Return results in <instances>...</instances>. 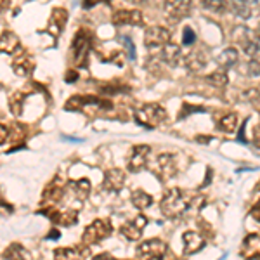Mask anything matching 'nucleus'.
<instances>
[{
	"label": "nucleus",
	"mask_w": 260,
	"mask_h": 260,
	"mask_svg": "<svg viewBox=\"0 0 260 260\" xmlns=\"http://www.w3.org/2000/svg\"><path fill=\"white\" fill-rule=\"evenodd\" d=\"M132 4H137V6H142V4H146V2H149V0H130Z\"/></svg>",
	"instance_id": "nucleus-44"
},
{
	"label": "nucleus",
	"mask_w": 260,
	"mask_h": 260,
	"mask_svg": "<svg viewBox=\"0 0 260 260\" xmlns=\"http://www.w3.org/2000/svg\"><path fill=\"white\" fill-rule=\"evenodd\" d=\"M158 169H160L163 177H174L175 172H177V161H175L174 154H160L158 156Z\"/></svg>",
	"instance_id": "nucleus-20"
},
{
	"label": "nucleus",
	"mask_w": 260,
	"mask_h": 260,
	"mask_svg": "<svg viewBox=\"0 0 260 260\" xmlns=\"http://www.w3.org/2000/svg\"><path fill=\"white\" fill-rule=\"evenodd\" d=\"M90 45H92L90 31L80 30L75 35L73 42H71V62H73L77 68L87 66V57H89V52H90Z\"/></svg>",
	"instance_id": "nucleus-3"
},
{
	"label": "nucleus",
	"mask_w": 260,
	"mask_h": 260,
	"mask_svg": "<svg viewBox=\"0 0 260 260\" xmlns=\"http://www.w3.org/2000/svg\"><path fill=\"white\" fill-rule=\"evenodd\" d=\"M54 257L56 258H89L90 250L87 248V245H77L71 248H59L54 250Z\"/></svg>",
	"instance_id": "nucleus-17"
},
{
	"label": "nucleus",
	"mask_w": 260,
	"mask_h": 260,
	"mask_svg": "<svg viewBox=\"0 0 260 260\" xmlns=\"http://www.w3.org/2000/svg\"><path fill=\"white\" fill-rule=\"evenodd\" d=\"M207 82L210 83V85L213 87H219V89H222V87H225L229 83V78H228V71H225L224 68L213 71V73H210L207 77Z\"/></svg>",
	"instance_id": "nucleus-26"
},
{
	"label": "nucleus",
	"mask_w": 260,
	"mask_h": 260,
	"mask_svg": "<svg viewBox=\"0 0 260 260\" xmlns=\"http://www.w3.org/2000/svg\"><path fill=\"white\" fill-rule=\"evenodd\" d=\"M253 144L260 148V127H255L253 130Z\"/></svg>",
	"instance_id": "nucleus-39"
},
{
	"label": "nucleus",
	"mask_w": 260,
	"mask_h": 260,
	"mask_svg": "<svg viewBox=\"0 0 260 260\" xmlns=\"http://www.w3.org/2000/svg\"><path fill=\"white\" fill-rule=\"evenodd\" d=\"M243 49H245L246 56L260 59V31L248 35V39L243 42Z\"/></svg>",
	"instance_id": "nucleus-22"
},
{
	"label": "nucleus",
	"mask_w": 260,
	"mask_h": 260,
	"mask_svg": "<svg viewBox=\"0 0 260 260\" xmlns=\"http://www.w3.org/2000/svg\"><path fill=\"white\" fill-rule=\"evenodd\" d=\"M47 238H49V240H57V238H59V231H56V229H54L52 233H50Z\"/></svg>",
	"instance_id": "nucleus-43"
},
{
	"label": "nucleus",
	"mask_w": 260,
	"mask_h": 260,
	"mask_svg": "<svg viewBox=\"0 0 260 260\" xmlns=\"http://www.w3.org/2000/svg\"><path fill=\"white\" fill-rule=\"evenodd\" d=\"M87 106H94L95 110H111L113 104L111 101L106 99H98V98H92V95H77V98H71L68 103H66V110L71 111H83V108Z\"/></svg>",
	"instance_id": "nucleus-5"
},
{
	"label": "nucleus",
	"mask_w": 260,
	"mask_h": 260,
	"mask_svg": "<svg viewBox=\"0 0 260 260\" xmlns=\"http://www.w3.org/2000/svg\"><path fill=\"white\" fill-rule=\"evenodd\" d=\"M250 215L253 217V219L257 220V222H260V200L257 201V203L253 205V207H251V210H250Z\"/></svg>",
	"instance_id": "nucleus-38"
},
{
	"label": "nucleus",
	"mask_w": 260,
	"mask_h": 260,
	"mask_svg": "<svg viewBox=\"0 0 260 260\" xmlns=\"http://www.w3.org/2000/svg\"><path fill=\"white\" fill-rule=\"evenodd\" d=\"M66 21H68V11L62 9V7H57V9H54L52 14H50V19H49V24H47V31L52 37H59L61 31L64 30Z\"/></svg>",
	"instance_id": "nucleus-12"
},
{
	"label": "nucleus",
	"mask_w": 260,
	"mask_h": 260,
	"mask_svg": "<svg viewBox=\"0 0 260 260\" xmlns=\"http://www.w3.org/2000/svg\"><path fill=\"white\" fill-rule=\"evenodd\" d=\"M191 0H165V11L175 19L187 18L191 14Z\"/></svg>",
	"instance_id": "nucleus-11"
},
{
	"label": "nucleus",
	"mask_w": 260,
	"mask_h": 260,
	"mask_svg": "<svg viewBox=\"0 0 260 260\" xmlns=\"http://www.w3.org/2000/svg\"><path fill=\"white\" fill-rule=\"evenodd\" d=\"M248 75L250 77H260V62L251 61L248 64Z\"/></svg>",
	"instance_id": "nucleus-36"
},
{
	"label": "nucleus",
	"mask_w": 260,
	"mask_h": 260,
	"mask_svg": "<svg viewBox=\"0 0 260 260\" xmlns=\"http://www.w3.org/2000/svg\"><path fill=\"white\" fill-rule=\"evenodd\" d=\"M4 258H30V253L18 243L11 245L9 248L4 251Z\"/></svg>",
	"instance_id": "nucleus-29"
},
{
	"label": "nucleus",
	"mask_w": 260,
	"mask_h": 260,
	"mask_svg": "<svg viewBox=\"0 0 260 260\" xmlns=\"http://www.w3.org/2000/svg\"><path fill=\"white\" fill-rule=\"evenodd\" d=\"M184 111L182 113H179V120L180 118H186L187 115H189V113H192V111H205L203 108H189V104H184Z\"/></svg>",
	"instance_id": "nucleus-37"
},
{
	"label": "nucleus",
	"mask_w": 260,
	"mask_h": 260,
	"mask_svg": "<svg viewBox=\"0 0 260 260\" xmlns=\"http://www.w3.org/2000/svg\"><path fill=\"white\" fill-rule=\"evenodd\" d=\"M191 203L192 201L186 192L182 189L174 187V189H170L163 196L160 207H161V213L165 217H169V219H177V217L184 215V213L189 210Z\"/></svg>",
	"instance_id": "nucleus-1"
},
{
	"label": "nucleus",
	"mask_w": 260,
	"mask_h": 260,
	"mask_svg": "<svg viewBox=\"0 0 260 260\" xmlns=\"http://www.w3.org/2000/svg\"><path fill=\"white\" fill-rule=\"evenodd\" d=\"M258 191H260V184H258Z\"/></svg>",
	"instance_id": "nucleus-46"
},
{
	"label": "nucleus",
	"mask_w": 260,
	"mask_h": 260,
	"mask_svg": "<svg viewBox=\"0 0 260 260\" xmlns=\"http://www.w3.org/2000/svg\"><path fill=\"white\" fill-rule=\"evenodd\" d=\"M146 224H148V219L144 215H137L136 219H132L127 224L121 225L120 233L123 238H127L128 241H137L142 236V231H144Z\"/></svg>",
	"instance_id": "nucleus-9"
},
{
	"label": "nucleus",
	"mask_w": 260,
	"mask_h": 260,
	"mask_svg": "<svg viewBox=\"0 0 260 260\" xmlns=\"http://www.w3.org/2000/svg\"><path fill=\"white\" fill-rule=\"evenodd\" d=\"M182 243H184V253L192 255L198 253L200 250L205 248V238L196 231H186L182 234Z\"/></svg>",
	"instance_id": "nucleus-13"
},
{
	"label": "nucleus",
	"mask_w": 260,
	"mask_h": 260,
	"mask_svg": "<svg viewBox=\"0 0 260 260\" xmlns=\"http://www.w3.org/2000/svg\"><path fill=\"white\" fill-rule=\"evenodd\" d=\"M196 42V33L192 31V28L186 26L184 28V37H182V44L184 45H192Z\"/></svg>",
	"instance_id": "nucleus-34"
},
{
	"label": "nucleus",
	"mask_w": 260,
	"mask_h": 260,
	"mask_svg": "<svg viewBox=\"0 0 260 260\" xmlns=\"http://www.w3.org/2000/svg\"><path fill=\"white\" fill-rule=\"evenodd\" d=\"M125 45H127V52H128V57L130 59H136V45H134V42L130 40V37H123L121 39Z\"/></svg>",
	"instance_id": "nucleus-35"
},
{
	"label": "nucleus",
	"mask_w": 260,
	"mask_h": 260,
	"mask_svg": "<svg viewBox=\"0 0 260 260\" xmlns=\"http://www.w3.org/2000/svg\"><path fill=\"white\" fill-rule=\"evenodd\" d=\"M70 187H71V191H73V194L77 200L83 201V200L89 198V194H90L89 179H78V180H75V182H70Z\"/></svg>",
	"instance_id": "nucleus-23"
},
{
	"label": "nucleus",
	"mask_w": 260,
	"mask_h": 260,
	"mask_svg": "<svg viewBox=\"0 0 260 260\" xmlns=\"http://www.w3.org/2000/svg\"><path fill=\"white\" fill-rule=\"evenodd\" d=\"M151 153V148L148 144H139V146H134L132 153H130L128 158V170L137 174V172L144 170L146 165H148V156Z\"/></svg>",
	"instance_id": "nucleus-8"
},
{
	"label": "nucleus",
	"mask_w": 260,
	"mask_h": 260,
	"mask_svg": "<svg viewBox=\"0 0 260 260\" xmlns=\"http://www.w3.org/2000/svg\"><path fill=\"white\" fill-rule=\"evenodd\" d=\"M137 258H163L167 255V245L158 238L144 241L136 250Z\"/></svg>",
	"instance_id": "nucleus-6"
},
{
	"label": "nucleus",
	"mask_w": 260,
	"mask_h": 260,
	"mask_svg": "<svg viewBox=\"0 0 260 260\" xmlns=\"http://www.w3.org/2000/svg\"><path fill=\"white\" fill-rule=\"evenodd\" d=\"M125 186V172L120 169H113L108 170L106 175H104V182L103 187L106 191H113V192H118L123 189Z\"/></svg>",
	"instance_id": "nucleus-14"
},
{
	"label": "nucleus",
	"mask_w": 260,
	"mask_h": 260,
	"mask_svg": "<svg viewBox=\"0 0 260 260\" xmlns=\"http://www.w3.org/2000/svg\"><path fill=\"white\" fill-rule=\"evenodd\" d=\"M111 231H113V224L110 220L98 219L85 229V233H83V236H82V243L89 246V245H94V243H98V241H103L110 236Z\"/></svg>",
	"instance_id": "nucleus-4"
},
{
	"label": "nucleus",
	"mask_w": 260,
	"mask_h": 260,
	"mask_svg": "<svg viewBox=\"0 0 260 260\" xmlns=\"http://www.w3.org/2000/svg\"><path fill=\"white\" fill-rule=\"evenodd\" d=\"M217 62H219L220 68H231V66H234L238 62V50L229 47L225 50H222V54L219 57H217Z\"/></svg>",
	"instance_id": "nucleus-25"
},
{
	"label": "nucleus",
	"mask_w": 260,
	"mask_h": 260,
	"mask_svg": "<svg viewBox=\"0 0 260 260\" xmlns=\"http://www.w3.org/2000/svg\"><path fill=\"white\" fill-rule=\"evenodd\" d=\"M201 6H203V9L210 12H219V14H224L228 11V2L225 0H201Z\"/></svg>",
	"instance_id": "nucleus-28"
},
{
	"label": "nucleus",
	"mask_w": 260,
	"mask_h": 260,
	"mask_svg": "<svg viewBox=\"0 0 260 260\" xmlns=\"http://www.w3.org/2000/svg\"><path fill=\"white\" fill-rule=\"evenodd\" d=\"M170 30L163 26H151L144 33V45L148 49H160L170 42Z\"/></svg>",
	"instance_id": "nucleus-7"
},
{
	"label": "nucleus",
	"mask_w": 260,
	"mask_h": 260,
	"mask_svg": "<svg viewBox=\"0 0 260 260\" xmlns=\"http://www.w3.org/2000/svg\"><path fill=\"white\" fill-rule=\"evenodd\" d=\"M101 90L104 92V94H120V92H125L127 90V87L125 85H118V83H106V85L101 87Z\"/></svg>",
	"instance_id": "nucleus-33"
},
{
	"label": "nucleus",
	"mask_w": 260,
	"mask_h": 260,
	"mask_svg": "<svg viewBox=\"0 0 260 260\" xmlns=\"http://www.w3.org/2000/svg\"><path fill=\"white\" fill-rule=\"evenodd\" d=\"M233 7H234V12H236L238 16H241V18L248 19L253 16V12L250 9V2L248 0H233Z\"/></svg>",
	"instance_id": "nucleus-30"
},
{
	"label": "nucleus",
	"mask_w": 260,
	"mask_h": 260,
	"mask_svg": "<svg viewBox=\"0 0 260 260\" xmlns=\"http://www.w3.org/2000/svg\"><path fill=\"white\" fill-rule=\"evenodd\" d=\"M243 98H245L246 101H250V103L253 104L255 108H258V110H260V90H257V89L245 90V94H243Z\"/></svg>",
	"instance_id": "nucleus-32"
},
{
	"label": "nucleus",
	"mask_w": 260,
	"mask_h": 260,
	"mask_svg": "<svg viewBox=\"0 0 260 260\" xmlns=\"http://www.w3.org/2000/svg\"><path fill=\"white\" fill-rule=\"evenodd\" d=\"M258 31H260V24H258Z\"/></svg>",
	"instance_id": "nucleus-45"
},
{
	"label": "nucleus",
	"mask_w": 260,
	"mask_h": 260,
	"mask_svg": "<svg viewBox=\"0 0 260 260\" xmlns=\"http://www.w3.org/2000/svg\"><path fill=\"white\" fill-rule=\"evenodd\" d=\"M33 68H35V62L28 54L21 52V49L18 50V57L14 59L12 62V70H14L16 75H19V77H30Z\"/></svg>",
	"instance_id": "nucleus-15"
},
{
	"label": "nucleus",
	"mask_w": 260,
	"mask_h": 260,
	"mask_svg": "<svg viewBox=\"0 0 260 260\" xmlns=\"http://www.w3.org/2000/svg\"><path fill=\"white\" fill-rule=\"evenodd\" d=\"M21 49L19 45V39L14 31H2L0 33V52H6V54H16Z\"/></svg>",
	"instance_id": "nucleus-16"
},
{
	"label": "nucleus",
	"mask_w": 260,
	"mask_h": 260,
	"mask_svg": "<svg viewBox=\"0 0 260 260\" xmlns=\"http://www.w3.org/2000/svg\"><path fill=\"white\" fill-rule=\"evenodd\" d=\"M161 59L165 64H169V66H177L179 62H180V45L177 44H165L161 47Z\"/></svg>",
	"instance_id": "nucleus-19"
},
{
	"label": "nucleus",
	"mask_w": 260,
	"mask_h": 260,
	"mask_svg": "<svg viewBox=\"0 0 260 260\" xmlns=\"http://www.w3.org/2000/svg\"><path fill=\"white\" fill-rule=\"evenodd\" d=\"M238 115L236 113H228V115H224L220 118L219 121V127L224 130L225 134H233V132H236V128H238Z\"/></svg>",
	"instance_id": "nucleus-27"
},
{
	"label": "nucleus",
	"mask_w": 260,
	"mask_h": 260,
	"mask_svg": "<svg viewBox=\"0 0 260 260\" xmlns=\"http://www.w3.org/2000/svg\"><path fill=\"white\" fill-rule=\"evenodd\" d=\"M7 136H9V134H7V128L0 125V144H2V142H6Z\"/></svg>",
	"instance_id": "nucleus-40"
},
{
	"label": "nucleus",
	"mask_w": 260,
	"mask_h": 260,
	"mask_svg": "<svg viewBox=\"0 0 260 260\" xmlns=\"http://www.w3.org/2000/svg\"><path fill=\"white\" fill-rule=\"evenodd\" d=\"M113 24L120 26V24H142V14L139 9H118L113 12L111 16Z\"/></svg>",
	"instance_id": "nucleus-10"
},
{
	"label": "nucleus",
	"mask_w": 260,
	"mask_h": 260,
	"mask_svg": "<svg viewBox=\"0 0 260 260\" xmlns=\"http://www.w3.org/2000/svg\"><path fill=\"white\" fill-rule=\"evenodd\" d=\"M9 6H11V0H0V11L9 9Z\"/></svg>",
	"instance_id": "nucleus-42"
},
{
	"label": "nucleus",
	"mask_w": 260,
	"mask_h": 260,
	"mask_svg": "<svg viewBox=\"0 0 260 260\" xmlns=\"http://www.w3.org/2000/svg\"><path fill=\"white\" fill-rule=\"evenodd\" d=\"M132 203L136 208H139V210H146V208L151 207V203H153V196L148 194L144 189H136L132 192Z\"/></svg>",
	"instance_id": "nucleus-24"
},
{
	"label": "nucleus",
	"mask_w": 260,
	"mask_h": 260,
	"mask_svg": "<svg viewBox=\"0 0 260 260\" xmlns=\"http://www.w3.org/2000/svg\"><path fill=\"white\" fill-rule=\"evenodd\" d=\"M77 77H78L77 71H68V75H66V82H75L77 80Z\"/></svg>",
	"instance_id": "nucleus-41"
},
{
	"label": "nucleus",
	"mask_w": 260,
	"mask_h": 260,
	"mask_svg": "<svg viewBox=\"0 0 260 260\" xmlns=\"http://www.w3.org/2000/svg\"><path fill=\"white\" fill-rule=\"evenodd\" d=\"M184 66L191 71V73H200L207 66V57L200 50H191L186 57H184Z\"/></svg>",
	"instance_id": "nucleus-18"
},
{
	"label": "nucleus",
	"mask_w": 260,
	"mask_h": 260,
	"mask_svg": "<svg viewBox=\"0 0 260 260\" xmlns=\"http://www.w3.org/2000/svg\"><path fill=\"white\" fill-rule=\"evenodd\" d=\"M136 120L142 127L154 128V127H160L163 121L169 120V113H167L165 108L156 103L142 104V106L136 110Z\"/></svg>",
	"instance_id": "nucleus-2"
},
{
	"label": "nucleus",
	"mask_w": 260,
	"mask_h": 260,
	"mask_svg": "<svg viewBox=\"0 0 260 260\" xmlns=\"http://www.w3.org/2000/svg\"><path fill=\"white\" fill-rule=\"evenodd\" d=\"M241 255L251 258H260V236L257 234H250L245 241H243Z\"/></svg>",
	"instance_id": "nucleus-21"
},
{
	"label": "nucleus",
	"mask_w": 260,
	"mask_h": 260,
	"mask_svg": "<svg viewBox=\"0 0 260 260\" xmlns=\"http://www.w3.org/2000/svg\"><path fill=\"white\" fill-rule=\"evenodd\" d=\"M24 103V94H14L11 98V111L14 113L16 116L21 115V106Z\"/></svg>",
	"instance_id": "nucleus-31"
}]
</instances>
